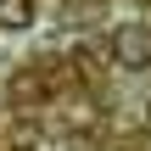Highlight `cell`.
Returning <instances> with one entry per match:
<instances>
[{
  "label": "cell",
  "instance_id": "1",
  "mask_svg": "<svg viewBox=\"0 0 151 151\" xmlns=\"http://www.w3.org/2000/svg\"><path fill=\"white\" fill-rule=\"evenodd\" d=\"M112 56H118V67H129V73L151 67V28H146V22H129V28H118V39H112Z\"/></svg>",
  "mask_w": 151,
  "mask_h": 151
},
{
  "label": "cell",
  "instance_id": "2",
  "mask_svg": "<svg viewBox=\"0 0 151 151\" xmlns=\"http://www.w3.org/2000/svg\"><path fill=\"white\" fill-rule=\"evenodd\" d=\"M34 22V0H0V28H28Z\"/></svg>",
  "mask_w": 151,
  "mask_h": 151
},
{
  "label": "cell",
  "instance_id": "3",
  "mask_svg": "<svg viewBox=\"0 0 151 151\" xmlns=\"http://www.w3.org/2000/svg\"><path fill=\"white\" fill-rule=\"evenodd\" d=\"M146 123H151V112H146Z\"/></svg>",
  "mask_w": 151,
  "mask_h": 151
}]
</instances>
